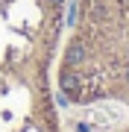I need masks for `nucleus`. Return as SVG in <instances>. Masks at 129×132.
<instances>
[{"mask_svg":"<svg viewBox=\"0 0 129 132\" xmlns=\"http://www.w3.org/2000/svg\"><path fill=\"white\" fill-rule=\"evenodd\" d=\"M123 79H126V85H129V65H126V71H123Z\"/></svg>","mask_w":129,"mask_h":132,"instance_id":"obj_1","label":"nucleus"}]
</instances>
